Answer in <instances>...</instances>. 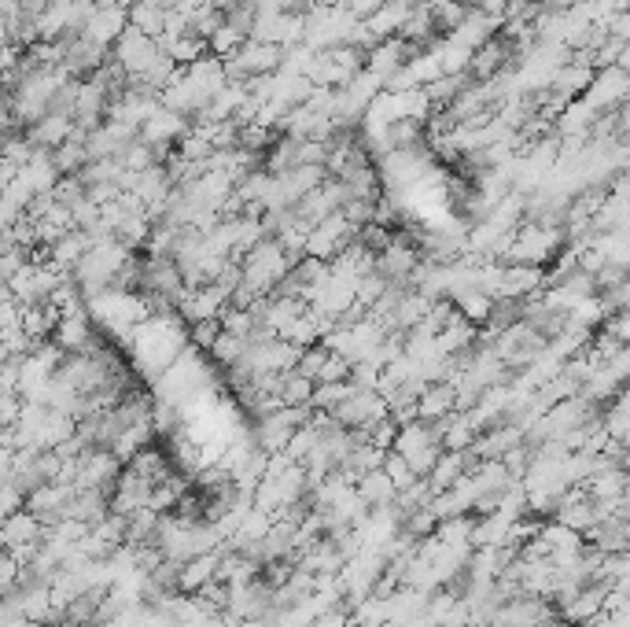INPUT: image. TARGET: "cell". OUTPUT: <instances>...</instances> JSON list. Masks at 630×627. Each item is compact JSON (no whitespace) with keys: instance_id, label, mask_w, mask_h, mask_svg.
Wrapping results in <instances>:
<instances>
[{"instance_id":"obj_9","label":"cell","mask_w":630,"mask_h":627,"mask_svg":"<svg viewBox=\"0 0 630 627\" xmlns=\"http://www.w3.org/2000/svg\"><path fill=\"white\" fill-rule=\"evenodd\" d=\"M23 133H26V141L34 144V148L56 152V148H63V144L74 137V119H67V115H45L41 122L26 126Z\"/></svg>"},{"instance_id":"obj_15","label":"cell","mask_w":630,"mask_h":627,"mask_svg":"<svg viewBox=\"0 0 630 627\" xmlns=\"http://www.w3.org/2000/svg\"><path fill=\"white\" fill-rule=\"evenodd\" d=\"M56 166H59V174L63 178H74V174H82L85 166L93 163L89 159V148H85V141H67L63 148H56Z\"/></svg>"},{"instance_id":"obj_6","label":"cell","mask_w":630,"mask_h":627,"mask_svg":"<svg viewBox=\"0 0 630 627\" xmlns=\"http://www.w3.org/2000/svg\"><path fill=\"white\" fill-rule=\"evenodd\" d=\"M413 56H420V48L413 45V41H406V37H387V41H380V45L369 48V60H365V71H373L380 82H391L402 67H409V60Z\"/></svg>"},{"instance_id":"obj_18","label":"cell","mask_w":630,"mask_h":627,"mask_svg":"<svg viewBox=\"0 0 630 627\" xmlns=\"http://www.w3.org/2000/svg\"><path fill=\"white\" fill-rule=\"evenodd\" d=\"M96 8H104V4H115V0H93Z\"/></svg>"},{"instance_id":"obj_13","label":"cell","mask_w":630,"mask_h":627,"mask_svg":"<svg viewBox=\"0 0 630 627\" xmlns=\"http://www.w3.org/2000/svg\"><path fill=\"white\" fill-rule=\"evenodd\" d=\"M159 45H163L166 52L174 56L177 67H192V63H199L210 52L207 41H203V37H196V34H185V37H177V41H159Z\"/></svg>"},{"instance_id":"obj_7","label":"cell","mask_w":630,"mask_h":627,"mask_svg":"<svg viewBox=\"0 0 630 627\" xmlns=\"http://www.w3.org/2000/svg\"><path fill=\"white\" fill-rule=\"evenodd\" d=\"M93 325L96 321L89 318V310L67 314V318L56 325V332H52V344H59L63 355H96V351H100V340H96Z\"/></svg>"},{"instance_id":"obj_8","label":"cell","mask_w":630,"mask_h":627,"mask_svg":"<svg viewBox=\"0 0 630 627\" xmlns=\"http://www.w3.org/2000/svg\"><path fill=\"white\" fill-rule=\"evenodd\" d=\"M129 30V12L126 8H118V4H104V8H96L89 26H85V37H93L96 45H107L115 48L118 37Z\"/></svg>"},{"instance_id":"obj_14","label":"cell","mask_w":630,"mask_h":627,"mask_svg":"<svg viewBox=\"0 0 630 627\" xmlns=\"http://www.w3.org/2000/svg\"><path fill=\"white\" fill-rule=\"evenodd\" d=\"M314 391H317V384L310 377H303L299 369L280 377V399H284V406H310Z\"/></svg>"},{"instance_id":"obj_10","label":"cell","mask_w":630,"mask_h":627,"mask_svg":"<svg viewBox=\"0 0 630 627\" xmlns=\"http://www.w3.org/2000/svg\"><path fill=\"white\" fill-rule=\"evenodd\" d=\"M457 414V388L446 384H428L420 391V421H443V417Z\"/></svg>"},{"instance_id":"obj_4","label":"cell","mask_w":630,"mask_h":627,"mask_svg":"<svg viewBox=\"0 0 630 627\" xmlns=\"http://www.w3.org/2000/svg\"><path fill=\"white\" fill-rule=\"evenodd\" d=\"M354 240H358V229H354V225L343 218V211H339L310 229V237H306V255H310V259H321V262H336Z\"/></svg>"},{"instance_id":"obj_17","label":"cell","mask_w":630,"mask_h":627,"mask_svg":"<svg viewBox=\"0 0 630 627\" xmlns=\"http://www.w3.org/2000/svg\"><path fill=\"white\" fill-rule=\"evenodd\" d=\"M387 0H343V8H347L350 15H354V19H373L376 12H380V8H384Z\"/></svg>"},{"instance_id":"obj_1","label":"cell","mask_w":630,"mask_h":627,"mask_svg":"<svg viewBox=\"0 0 630 627\" xmlns=\"http://www.w3.org/2000/svg\"><path fill=\"white\" fill-rule=\"evenodd\" d=\"M188 344H192V329L185 325L181 310L152 314L148 321H140L137 329H133V336L126 340L133 366L152 380V384L163 377L166 369L174 366L177 358L185 355Z\"/></svg>"},{"instance_id":"obj_5","label":"cell","mask_w":630,"mask_h":627,"mask_svg":"<svg viewBox=\"0 0 630 627\" xmlns=\"http://www.w3.org/2000/svg\"><path fill=\"white\" fill-rule=\"evenodd\" d=\"M159 52H163V45H159L155 37L144 34V30H137L133 23H129L126 34L118 37V45L111 48V56H115V60L126 67L129 78H140V74L148 71L155 60H159Z\"/></svg>"},{"instance_id":"obj_16","label":"cell","mask_w":630,"mask_h":627,"mask_svg":"<svg viewBox=\"0 0 630 627\" xmlns=\"http://www.w3.org/2000/svg\"><path fill=\"white\" fill-rule=\"evenodd\" d=\"M432 4V15H435V26L443 30V34H454L457 26L468 19V4H457V0H428Z\"/></svg>"},{"instance_id":"obj_12","label":"cell","mask_w":630,"mask_h":627,"mask_svg":"<svg viewBox=\"0 0 630 627\" xmlns=\"http://www.w3.org/2000/svg\"><path fill=\"white\" fill-rule=\"evenodd\" d=\"M358 495H362L373 509H380V506H391V502H395L398 487L384 469H376V473H365L362 480H358Z\"/></svg>"},{"instance_id":"obj_2","label":"cell","mask_w":630,"mask_h":627,"mask_svg":"<svg viewBox=\"0 0 630 627\" xmlns=\"http://www.w3.org/2000/svg\"><path fill=\"white\" fill-rule=\"evenodd\" d=\"M85 307H89V318H93L107 336L122 340V344L133 336V329H137L140 321H148L155 314L152 299L144 296V292H133V288L100 292V296L85 299Z\"/></svg>"},{"instance_id":"obj_11","label":"cell","mask_w":630,"mask_h":627,"mask_svg":"<svg viewBox=\"0 0 630 627\" xmlns=\"http://www.w3.org/2000/svg\"><path fill=\"white\" fill-rule=\"evenodd\" d=\"M129 23L137 26V30H144L148 37H155V41H163L166 23H170V8H166L163 0H140L137 8L129 12Z\"/></svg>"},{"instance_id":"obj_3","label":"cell","mask_w":630,"mask_h":627,"mask_svg":"<svg viewBox=\"0 0 630 627\" xmlns=\"http://www.w3.org/2000/svg\"><path fill=\"white\" fill-rule=\"evenodd\" d=\"M280 67H284V48L262 45V41H251V37L225 60L229 82L236 85H247L251 78H262V74H277Z\"/></svg>"}]
</instances>
